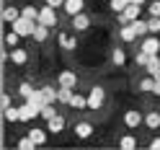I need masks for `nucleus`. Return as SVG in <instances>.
<instances>
[{
    "label": "nucleus",
    "instance_id": "f257e3e1",
    "mask_svg": "<svg viewBox=\"0 0 160 150\" xmlns=\"http://www.w3.org/2000/svg\"><path fill=\"white\" fill-rule=\"evenodd\" d=\"M103 101H106V91H103L101 85H93L91 93H88V109H91V111H96V109L103 106Z\"/></svg>",
    "mask_w": 160,
    "mask_h": 150
},
{
    "label": "nucleus",
    "instance_id": "f03ea898",
    "mask_svg": "<svg viewBox=\"0 0 160 150\" xmlns=\"http://www.w3.org/2000/svg\"><path fill=\"white\" fill-rule=\"evenodd\" d=\"M11 26H13V31H18L21 36H31V34H34V28H36V21H34V18L21 16V18H18V21H13Z\"/></svg>",
    "mask_w": 160,
    "mask_h": 150
},
{
    "label": "nucleus",
    "instance_id": "7ed1b4c3",
    "mask_svg": "<svg viewBox=\"0 0 160 150\" xmlns=\"http://www.w3.org/2000/svg\"><path fill=\"white\" fill-rule=\"evenodd\" d=\"M139 11H142V5H134V3H129L127 8H124V11L122 13H119V23H134L137 21V16H139Z\"/></svg>",
    "mask_w": 160,
    "mask_h": 150
},
{
    "label": "nucleus",
    "instance_id": "20e7f679",
    "mask_svg": "<svg viewBox=\"0 0 160 150\" xmlns=\"http://www.w3.org/2000/svg\"><path fill=\"white\" fill-rule=\"evenodd\" d=\"M57 8H52V5H44L42 8V11H39V18H36V21L39 23H44V26H49V28H52V26H57Z\"/></svg>",
    "mask_w": 160,
    "mask_h": 150
},
{
    "label": "nucleus",
    "instance_id": "39448f33",
    "mask_svg": "<svg viewBox=\"0 0 160 150\" xmlns=\"http://www.w3.org/2000/svg\"><path fill=\"white\" fill-rule=\"evenodd\" d=\"M18 111H21V122H28V119H34V116H42V106L26 101L23 106H18Z\"/></svg>",
    "mask_w": 160,
    "mask_h": 150
},
{
    "label": "nucleus",
    "instance_id": "423d86ee",
    "mask_svg": "<svg viewBox=\"0 0 160 150\" xmlns=\"http://www.w3.org/2000/svg\"><path fill=\"white\" fill-rule=\"evenodd\" d=\"M142 52H147V54H158V52H160V39H158V34H150V36L142 39Z\"/></svg>",
    "mask_w": 160,
    "mask_h": 150
},
{
    "label": "nucleus",
    "instance_id": "0eeeda50",
    "mask_svg": "<svg viewBox=\"0 0 160 150\" xmlns=\"http://www.w3.org/2000/svg\"><path fill=\"white\" fill-rule=\"evenodd\" d=\"M8 57H11L13 65H26V62H28V52H26V49H18V47H13Z\"/></svg>",
    "mask_w": 160,
    "mask_h": 150
},
{
    "label": "nucleus",
    "instance_id": "6e6552de",
    "mask_svg": "<svg viewBox=\"0 0 160 150\" xmlns=\"http://www.w3.org/2000/svg\"><path fill=\"white\" fill-rule=\"evenodd\" d=\"M142 122H145V116L139 114V111H134V109L124 114V124H127V127H132V129H134V127H139Z\"/></svg>",
    "mask_w": 160,
    "mask_h": 150
},
{
    "label": "nucleus",
    "instance_id": "1a4fd4ad",
    "mask_svg": "<svg viewBox=\"0 0 160 150\" xmlns=\"http://www.w3.org/2000/svg\"><path fill=\"white\" fill-rule=\"evenodd\" d=\"M83 8H85V0H65V11H67V16L83 13Z\"/></svg>",
    "mask_w": 160,
    "mask_h": 150
},
{
    "label": "nucleus",
    "instance_id": "9d476101",
    "mask_svg": "<svg viewBox=\"0 0 160 150\" xmlns=\"http://www.w3.org/2000/svg\"><path fill=\"white\" fill-rule=\"evenodd\" d=\"M75 83H78V75L72 73V70H62V73H59V85L75 88Z\"/></svg>",
    "mask_w": 160,
    "mask_h": 150
},
{
    "label": "nucleus",
    "instance_id": "9b49d317",
    "mask_svg": "<svg viewBox=\"0 0 160 150\" xmlns=\"http://www.w3.org/2000/svg\"><path fill=\"white\" fill-rule=\"evenodd\" d=\"M88 26H91V16H85V13L72 16V28H75V31H85Z\"/></svg>",
    "mask_w": 160,
    "mask_h": 150
},
{
    "label": "nucleus",
    "instance_id": "f8f14e48",
    "mask_svg": "<svg viewBox=\"0 0 160 150\" xmlns=\"http://www.w3.org/2000/svg\"><path fill=\"white\" fill-rule=\"evenodd\" d=\"M57 42H59V47H62L65 52H72V49L78 47V39H75V36H70V34H59V36H57Z\"/></svg>",
    "mask_w": 160,
    "mask_h": 150
},
{
    "label": "nucleus",
    "instance_id": "ddd939ff",
    "mask_svg": "<svg viewBox=\"0 0 160 150\" xmlns=\"http://www.w3.org/2000/svg\"><path fill=\"white\" fill-rule=\"evenodd\" d=\"M47 127H49V132H52V135H59V132H62V129H65V116H52V119H49V122H47Z\"/></svg>",
    "mask_w": 160,
    "mask_h": 150
},
{
    "label": "nucleus",
    "instance_id": "4468645a",
    "mask_svg": "<svg viewBox=\"0 0 160 150\" xmlns=\"http://www.w3.org/2000/svg\"><path fill=\"white\" fill-rule=\"evenodd\" d=\"M119 36H122V42H134V39H137V31H134V26L132 23H124L122 26V31H119Z\"/></svg>",
    "mask_w": 160,
    "mask_h": 150
},
{
    "label": "nucleus",
    "instance_id": "2eb2a0df",
    "mask_svg": "<svg viewBox=\"0 0 160 150\" xmlns=\"http://www.w3.org/2000/svg\"><path fill=\"white\" fill-rule=\"evenodd\" d=\"M75 135L83 137V140L91 137V135H93V124H91V122H78V124H75Z\"/></svg>",
    "mask_w": 160,
    "mask_h": 150
},
{
    "label": "nucleus",
    "instance_id": "dca6fc26",
    "mask_svg": "<svg viewBox=\"0 0 160 150\" xmlns=\"http://www.w3.org/2000/svg\"><path fill=\"white\" fill-rule=\"evenodd\" d=\"M72 96H75V93H72V88L59 85V91H57V101H59V104H67V106H70V104H72Z\"/></svg>",
    "mask_w": 160,
    "mask_h": 150
},
{
    "label": "nucleus",
    "instance_id": "f3484780",
    "mask_svg": "<svg viewBox=\"0 0 160 150\" xmlns=\"http://www.w3.org/2000/svg\"><path fill=\"white\" fill-rule=\"evenodd\" d=\"M47 36H49V26H44V23H39V21H36V28H34L31 39H34V42H44Z\"/></svg>",
    "mask_w": 160,
    "mask_h": 150
},
{
    "label": "nucleus",
    "instance_id": "a211bd4d",
    "mask_svg": "<svg viewBox=\"0 0 160 150\" xmlns=\"http://www.w3.org/2000/svg\"><path fill=\"white\" fill-rule=\"evenodd\" d=\"M18 18H21V11L13 8V5H8L5 11H3V21H5V23H13V21H18Z\"/></svg>",
    "mask_w": 160,
    "mask_h": 150
},
{
    "label": "nucleus",
    "instance_id": "6ab92c4d",
    "mask_svg": "<svg viewBox=\"0 0 160 150\" xmlns=\"http://www.w3.org/2000/svg\"><path fill=\"white\" fill-rule=\"evenodd\" d=\"M111 62H114L116 67H122V65L127 62V54H124V49H122V47H116L114 52H111Z\"/></svg>",
    "mask_w": 160,
    "mask_h": 150
},
{
    "label": "nucleus",
    "instance_id": "aec40b11",
    "mask_svg": "<svg viewBox=\"0 0 160 150\" xmlns=\"http://www.w3.org/2000/svg\"><path fill=\"white\" fill-rule=\"evenodd\" d=\"M26 101H28V104H36V106H44V104H47V96H44V91H34Z\"/></svg>",
    "mask_w": 160,
    "mask_h": 150
},
{
    "label": "nucleus",
    "instance_id": "412c9836",
    "mask_svg": "<svg viewBox=\"0 0 160 150\" xmlns=\"http://www.w3.org/2000/svg\"><path fill=\"white\" fill-rule=\"evenodd\" d=\"M145 67H147V73H150V75H155L158 70H160V57H158V54H150V59H147V65H145Z\"/></svg>",
    "mask_w": 160,
    "mask_h": 150
},
{
    "label": "nucleus",
    "instance_id": "4be33fe9",
    "mask_svg": "<svg viewBox=\"0 0 160 150\" xmlns=\"http://www.w3.org/2000/svg\"><path fill=\"white\" fill-rule=\"evenodd\" d=\"M3 114H5V119H8V122H21V111H18L16 106H8V109H3Z\"/></svg>",
    "mask_w": 160,
    "mask_h": 150
},
{
    "label": "nucleus",
    "instance_id": "5701e85b",
    "mask_svg": "<svg viewBox=\"0 0 160 150\" xmlns=\"http://www.w3.org/2000/svg\"><path fill=\"white\" fill-rule=\"evenodd\" d=\"M145 124H147L150 129H158V127H160V114H158V111H150V114L145 116Z\"/></svg>",
    "mask_w": 160,
    "mask_h": 150
},
{
    "label": "nucleus",
    "instance_id": "b1692460",
    "mask_svg": "<svg viewBox=\"0 0 160 150\" xmlns=\"http://www.w3.org/2000/svg\"><path fill=\"white\" fill-rule=\"evenodd\" d=\"M139 91H142V93H147V91H152V88H155V75H150V78H142V80H139Z\"/></svg>",
    "mask_w": 160,
    "mask_h": 150
},
{
    "label": "nucleus",
    "instance_id": "393cba45",
    "mask_svg": "<svg viewBox=\"0 0 160 150\" xmlns=\"http://www.w3.org/2000/svg\"><path fill=\"white\" fill-rule=\"evenodd\" d=\"M28 135H31V140H34L36 145H44L47 142V129H31Z\"/></svg>",
    "mask_w": 160,
    "mask_h": 150
},
{
    "label": "nucleus",
    "instance_id": "a878e982",
    "mask_svg": "<svg viewBox=\"0 0 160 150\" xmlns=\"http://www.w3.org/2000/svg\"><path fill=\"white\" fill-rule=\"evenodd\" d=\"M72 109H88V96H80V93H75L72 96V104H70Z\"/></svg>",
    "mask_w": 160,
    "mask_h": 150
},
{
    "label": "nucleus",
    "instance_id": "bb28decb",
    "mask_svg": "<svg viewBox=\"0 0 160 150\" xmlns=\"http://www.w3.org/2000/svg\"><path fill=\"white\" fill-rule=\"evenodd\" d=\"M119 147H122V150H134V147H137V140L127 135V137H122V140H119Z\"/></svg>",
    "mask_w": 160,
    "mask_h": 150
},
{
    "label": "nucleus",
    "instance_id": "cd10ccee",
    "mask_svg": "<svg viewBox=\"0 0 160 150\" xmlns=\"http://www.w3.org/2000/svg\"><path fill=\"white\" fill-rule=\"evenodd\" d=\"M18 39H21V34H18V31H13V28H11V31L5 34V44H8V47L13 49V47H18Z\"/></svg>",
    "mask_w": 160,
    "mask_h": 150
},
{
    "label": "nucleus",
    "instance_id": "c85d7f7f",
    "mask_svg": "<svg viewBox=\"0 0 160 150\" xmlns=\"http://www.w3.org/2000/svg\"><path fill=\"white\" fill-rule=\"evenodd\" d=\"M132 26H134L137 36H145V34H150V26H147V21H139V18H137V21H134Z\"/></svg>",
    "mask_w": 160,
    "mask_h": 150
},
{
    "label": "nucleus",
    "instance_id": "c756f323",
    "mask_svg": "<svg viewBox=\"0 0 160 150\" xmlns=\"http://www.w3.org/2000/svg\"><path fill=\"white\" fill-rule=\"evenodd\" d=\"M52 116H57L54 106H52V104H44V106H42V119H44V122H49Z\"/></svg>",
    "mask_w": 160,
    "mask_h": 150
},
{
    "label": "nucleus",
    "instance_id": "7c9ffc66",
    "mask_svg": "<svg viewBox=\"0 0 160 150\" xmlns=\"http://www.w3.org/2000/svg\"><path fill=\"white\" fill-rule=\"evenodd\" d=\"M18 147H21V150H31V147H36V142L31 140V135H26V137L18 140Z\"/></svg>",
    "mask_w": 160,
    "mask_h": 150
},
{
    "label": "nucleus",
    "instance_id": "2f4dec72",
    "mask_svg": "<svg viewBox=\"0 0 160 150\" xmlns=\"http://www.w3.org/2000/svg\"><path fill=\"white\" fill-rule=\"evenodd\" d=\"M129 3H132V0H111V11H114V13H122Z\"/></svg>",
    "mask_w": 160,
    "mask_h": 150
},
{
    "label": "nucleus",
    "instance_id": "473e14b6",
    "mask_svg": "<svg viewBox=\"0 0 160 150\" xmlns=\"http://www.w3.org/2000/svg\"><path fill=\"white\" fill-rule=\"evenodd\" d=\"M147 26H150V34H160V16H152L147 21Z\"/></svg>",
    "mask_w": 160,
    "mask_h": 150
},
{
    "label": "nucleus",
    "instance_id": "72a5a7b5",
    "mask_svg": "<svg viewBox=\"0 0 160 150\" xmlns=\"http://www.w3.org/2000/svg\"><path fill=\"white\" fill-rule=\"evenodd\" d=\"M42 91H44V96H47V104H54V101H57V91H54V88H49V85H44Z\"/></svg>",
    "mask_w": 160,
    "mask_h": 150
},
{
    "label": "nucleus",
    "instance_id": "f704fd0d",
    "mask_svg": "<svg viewBox=\"0 0 160 150\" xmlns=\"http://www.w3.org/2000/svg\"><path fill=\"white\" fill-rule=\"evenodd\" d=\"M21 16H26V18H34V21H36V18H39V11H36L34 5H26L23 11H21Z\"/></svg>",
    "mask_w": 160,
    "mask_h": 150
},
{
    "label": "nucleus",
    "instance_id": "c9c22d12",
    "mask_svg": "<svg viewBox=\"0 0 160 150\" xmlns=\"http://www.w3.org/2000/svg\"><path fill=\"white\" fill-rule=\"evenodd\" d=\"M18 93H21L23 98H28V96L34 93V88H31V83H21V85H18Z\"/></svg>",
    "mask_w": 160,
    "mask_h": 150
},
{
    "label": "nucleus",
    "instance_id": "e433bc0d",
    "mask_svg": "<svg viewBox=\"0 0 160 150\" xmlns=\"http://www.w3.org/2000/svg\"><path fill=\"white\" fill-rule=\"evenodd\" d=\"M147 59H150V54H147V52H142V49H139V52H137V57H134V62L145 67V65H147Z\"/></svg>",
    "mask_w": 160,
    "mask_h": 150
},
{
    "label": "nucleus",
    "instance_id": "4c0bfd02",
    "mask_svg": "<svg viewBox=\"0 0 160 150\" xmlns=\"http://www.w3.org/2000/svg\"><path fill=\"white\" fill-rule=\"evenodd\" d=\"M150 16H160V0H150Z\"/></svg>",
    "mask_w": 160,
    "mask_h": 150
},
{
    "label": "nucleus",
    "instance_id": "58836bf2",
    "mask_svg": "<svg viewBox=\"0 0 160 150\" xmlns=\"http://www.w3.org/2000/svg\"><path fill=\"white\" fill-rule=\"evenodd\" d=\"M47 5H52V8H65V0H47Z\"/></svg>",
    "mask_w": 160,
    "mask_h": 150
},
{
    "label": "nucleus",
    "instance_id": "ea45409f",
    "mask_svg": "<svg viewBox=\"0 0 160 150\" xmlns=\"http://www.w3.org/2000/svg\"><path fill=\"white\" fill-rule=\"evenodd\" d=\"M150 150H160V137H155V140H150Z\"/></svg>",
    "mask_w": 160,
    "mask_h": 150
},
{
    "label": "nucleus",
    "instance_id": "a19ab883",
    "mask_svg": "<svg viewBox=\"0 0 160 150\" xmlns=\"http://www.w3.org/2000/svg\"><path fill=\"white\" fill-rule=\"evenodd\" d=\"M8 106H11V96L5 93V96H3V109H8Z\"/></svg>",
    "mask_w": 160,
    "mask_h": 150
},
{
    "label": "nucleus",
    "instance_id": "79ce46f5",
    "mask_svg": "<svg viewBox=\"0 0 160 150\" xmlns=\"http://www.w3.org/2000/svg\"><path fill=\"white\" fill-rule=\"evenodd\" d=\"M152 93H158V96H160V80H155V88H152Z\"/></svg>",
    "mask_w": 160,
    "mask_h": 150
},
{
    "label": "nucleus",
    "instance_id": "37998d69",
    "mask_svg": "<svg viewBox=\"0 0 160 150\" xmlns=\"http://www.w3.org/2000/svg\"><path fill=\"white\" fill-rule=\"evenodd\" d=\"M132 3H134V5H145L147 0H132Z\"/></svg>",
    "mask_w": 160,
    "mask_h": 150
},
{
    "label": "nucleus",
    "instance_id": "c03bdc74",
    "mask_svg": "<svg viewBox=\"0 0 160 150\" xmlns=\"http://www.w3.org/2000/svg\"><path fill=\"white\" fill-rule=\"evenodd\" d=\"M155 80H160V70H158V73H155Z\"/></svg>",
    "mask_w": 160,
    "mask_h": 150
}]
</instances>
